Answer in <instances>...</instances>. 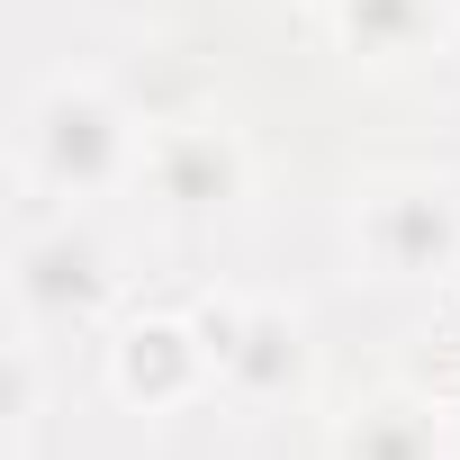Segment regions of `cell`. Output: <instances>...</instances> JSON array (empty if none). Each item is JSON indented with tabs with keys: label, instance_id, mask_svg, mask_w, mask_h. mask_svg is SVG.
I'll return each mask as SVG.
<instances>
[{
	"label": "cell",
	"instance_id": "6da1fadb",
	"mask_svg": "<svg viewBox=\"0 0 460 460\" xmlns=\"http://www.w3.org/2000/svg\"><path fill=\"white\" fill-rule=\"evenodd\" d=\"M145 154H136V136H127V118L91 91V82H55V91H37V109H28V172L46 181V190H109V181H127Z\"/></svg>",
	"mask_w": 460,
	"mask_h": 460
},
{
	"label": "cell",
	"instance_id": "7a4b0ae2",
	"mask_svg": "<svg viewBox=\"0 0 460 460\" xmlns=\"http://www.w3.org/2000/svg\"><path fill=\"white\" fill-rule=\"evenodd\" d=\"M136 181H145L163 208L199 217V208H226V199H235L244 163H235V145H226L217 127H172V136H154V145H145Z\"/></svg>",
	"mask_w": 460,
	"mask_h": 460
},
{
	"label": "cell",
	"instance_id": "3957f363",
	"mask_svg": "<svg viewBox=\"0 0 460 460\" xmlns=\"http://www.w3.org/2000/svg\"><path fill=\"white\" fill-rule=\"evenodd\" d=\"M100 289H109V271H100V244H91V235L46 226V235L19 244V307H28L37 325H73Z\"/></svg>",
	"mask_w": 460,
	"mask_h": 460
},
{
	"label": "cell",
	"instance_id": "277c9868",
	"mask_svg": "<svg viewBox=\"0 0 460 460\" xmlns=\"http://www.w3.org/2000/svg\"><path fill=\"white\" fill-rule=\"evenodd\" d=\"M208 370L235 388H289L298 379V325L271 307H226L208 316Z\"/></svg>",
	"mask_w": 460,
	"mask_h": 460
},
{
	"label": "cell",
	"instance_id": "5b68a950",
	"mask_svg": "<svg viewBox=\"0 0 460 460\" xmlns=\"http://www.w3.org/2000/svg\"><path fill=\"white\" fill-rule=\"evenodd\" d=\"M361 235L388 271H433L451 244H460V226H451V199L442 190H379L361 208Z\"/></svg>",
	"mask_w": 460,
	"mask_h": 460
},
{
	"label": "cell",
	"instance_id": "8992f818",
	"mask_svg": "<svg viewBox=\"0 0 460 460\" xmlns=\"http://www.w3.org/2000/svg\"><path fill=\"white\" fill-rule=\"evenodd\" d=\"M199 370H208V343H190V325H136L118 343V388L145 406H172Z\"/></svg>",
	"mask_w": 460,
	"mask_h": 460
},
{
	"label": "cell",
	"instance_id": "52a82bcc",
	"mask_svg": "<svg viewBox=\"0 0 460 460\" xmlns=\"http://www.w3.org/2000/svg\"><path fill=\"white\" fill-rule=\"evenodd\" d=\"M343 460H433V433L415 424V406H370L343 433Z\"/></svg>",
	"mask_w": 460,
	"mask_h": 460
},
{
	"label": "cell",
	"instance_id": "ba28073f",
	"mask_svg": "<svg viewBox=\"0 0 460 460\" xmlns=\"http://www.w3.org/2000/svg\"><path fill=\"white\" fill-rule=\"evenodd\" d=\"M343 28H352V46L388 55V46L415 28V0H343Z\"/></svg>",
	"mask_w": 460,
	"mask_h": 460
}]
</instances>
